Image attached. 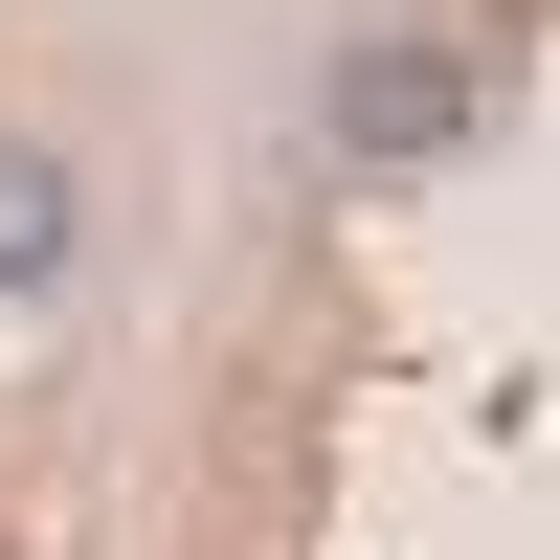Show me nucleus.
<instances>
[{"label":"nucleus","mask_w":560,"mask_h":560,"mask_svg":"<svg viewBox=\"0 0 560 560\" xmlns=\"http://www.w3.org/2000/svg\"><path fill=\"white\" fill-rule=\"evenodd\" d=\"M493 113V68H471V45H448V23H382V45H337V158H448V135H471Z\"/></svg>","instance_id":"obj_1"},{"label":"nucleus","mask_w":560,"mask_h":560,"mask_svg":"<svg viewBox=\"0 0 560 560\" xmlns=\"http://www.w3.org/2000/svg\"><path fill=\"white\" fill-rule=\"evenodd\" d=\"M68 247H90L68 158H45V135H0V292H68Z\"/></svg>","instance_id":"obj_2"}]
</instances>
